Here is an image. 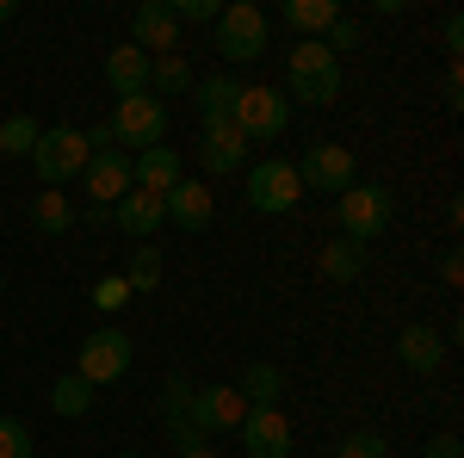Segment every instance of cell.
I'll list each match as a JSON object with an SVG mask.
<instances>
[{
	"mask_svg": "<svg viewBox=\"0 0 464 458\" xmlns=\"http://www.w3.org/2000/svg\"><path fill=\"white\" fill-rule=\"evenodd\" d=\"M285 87H291V100H304V106H334V93H341V56H328L322 37H304L285 56Z\"/></svg>",
	"mask_w": 464,
	"mask_h": 458,
	"instance_id": "cell-1",
	"label": "cell"
},
{
	"mask_svg": "<svg viewBox=\"0 0 464 458\" xmlns=\"http://www.w3.org/2000/svg\"><path fill=\"white\" fill-rule=\"evenodd\" d=\"M217 56L223 63H254L266 56V13L254 0H229L217 13Z\"/></svg>",
	"mask_w": 464,
	"mask_h": 458,
	"instance_id": "cell-2",
	"label": "cell"
},
{
	"mask_svg": "<svg viewBox=\"0 0 464 458\" xmlns=\"http://www.w3.org/2000/svg\"><path fill=\"white\" fill-rule=\"evenodd\" d=\"M391 211H396V199L384 192V186H347L341 192V205H334V217H341V236L347 242H378L384 229H391Z\"/></svg>",
	"mask_w": 464,
	"mask_h": 458,
	"instance_id": "cell-3",
	"label": "cell"
},
{
	"mask_svg": "<svg viewBox=\"0 0 464 458\" xmlns=\"http://www.w3.org/2000/svg\"><path fill=\"white\" fill-rule=\"evenodd\" d=\"M111 137H118V149L130 155H143V149H161V137H168V106L155 100V93H137V100H118V112L106 118Z\"/></svg>",
	"mask_w": 464,
	"mask_h": 458,
	"instance_id": "cell-4",
	"label": "cell"
},
{
	"mask_svg": "<svg viewBox=\"0 0 464 458\" xmlns=\"http://www.w3.org/2000/svg\"><path fill=\"white\" fill-rule=\"evenodd\" d=\"M248 205L266 217H285L304 205V180H297V168L291 161H254L248 168Z\"/></svg>",
	"mask_w": 464,
	"mask_h": 458,
	"instance_id": "cell-5",
	"label": "cell"
},
{
	"mask_svg": "<svg viewBox=\"0 0 464 458\" xmlns=\"http://www.w3.org/2000/svg\"><path fill=\"white\" fill-rule=\"evenodd\" d=\"M32 168L44 186H63V180H74L81 168H87V142H81V131L74 124H56V131H44L32 149Z\"/></svg>",
	"mask_w": 464,
	"mask_h": 458,
	"instance_id": "cell-6",
	"label": "cell"
},
{
	"mask_svg": "<svg viewBox=\"0 0 464 458\" xmlns=\"http://www.w3.org/2000/svg\"><path fill=\"white\" fill-rule=\"evenodd\" d=\"M229 118H236V131L248 142H279V131L291 124V106L279 100V87H242Z\"/></svg>",
	"mask_w": 464,
	"mask_h": 458,
	"instance_id": "cell-7",
	"label": "cell"
},
{
	"mask_svg": "<svg viewBox=\"0 0 464 458\" xmlns=\"http://www.w3.org/2000/svg\"><path fill=\"white\" fill-rule=\"evenodd\" d=\"M124 372H130V335H124V328H93V335L81 341V372H74V378L111 385V378H124Z\"/></svg>",
	"mask_w": 464,
	"mask_h": 458,
	"instance_id": "cell-8",
	"label": "cell"
},
{
	"mask_svg": "<svg viewBox=\"0 0 464 458\" xmlns=\"http://www.w3.org/2000/svg\"><path fill=\"white\" fill-rule=\"evenodd\" d=\"M186 415H192V427H198V434L211 440V434H229V427H242V422H248V396H242L236 385L192 390V409H186Z\"/></svg>",
	"mask_w": 464,
	"mask_h": 458,
	"instance_id": "cell-9",
	"label": "cell"
},
{
	"mask_svg": "<svg viewBox=\"0 0 464 458\" xmlns=\"http://www.w3.org/2000/svg\"><path fill=\"white\" fill-rule=\"evenodd\" d=\"M291 168H297L304 186H316V192H334V199H341V192L353 186V149H341V142H316V149H310L304 161H291Z\"/></svg>",
	"mask_w": 464,
	"mask_h": 458,
	"instance_id": "cell-10",
	"label": "cell"
},
{
	"mask_svg": "<svg viewBox=\"0 0 464 458\" xmlns=\"http://www.w3.org/2000/svg\"><path fill=\"white\" fill-rule=\"evenodd\" d=\"M236 434H242V453L248 458H291V422L279 415V403L248 409V422L236 427Z\"/></svg>",
	"mask_w": 464,
	"mask_h": 458,
	"instance_id": "cell-11",
	"label": "cell"
},
{
	"mask_svg": "<svg viewBox=\"0 0 464 458\" xmlns=\"http://www.w3.org/2000/svg\"><path fill=\"white\" fill-rule=\"evenodd\" d=\"M81 192L93 199V205H118L124 192H130V155L124 149H106V155H87V168H81Z\"/></svg>",
	"mask_w": 464,
	"mask_h": 458,
	"instance_id": "cell-12",
	"label": "cell"
},
{
	"mask_svg": "<svg viewBox=\"0 0 464 458\" xmlns=\"http://www.w3.org/2000/svg\"><path fill=\"white\" fill-rule=\"evenodd\" d=\"M130 44L143 50V56H168L179 50V19L168 0H143L137 13H130Z\"/></svg>",
	"mask_w": 464,
	"mask_h": 458,
	"instance_id": "cell-13",
	"label": "cell"
},
{
	"mask_svg": "<svg viewBox=\"0 0 464 458\" xmlns=\"http://www.w3.org/2000/svg\"><path fill=\"white\" fill-rule=\"evenodd\" d=\"M161 211H168V223H179V229H205V223H211V186H205V180H179V186L161 192Z\"/></svg>",
	"mask_w": 464,
	"mask_h": 458,
	"instance_id": "cell-14",
	"label": "cell"
},
{
	"mask_svg": "<svg viewBox=\"0 0 464 458\" xmlns=\"http://www.w3.org/2000/svg\"><path fill=\"white\" fill-rule=\"evenodd\" d=\"M248 161V137L236 131V118H211L205 124V168L211 174H229V168H242Z\"/></svg>",
	"mask_w": 464,
	"mask_h": 458,
	"instance_id": "cell-15",
	"label": "cell"
},
{
	"mask_svg": "<svg viewBox=\"0 0 464 458\" xmlns=\"http://www.w3.org/2000/svg\"><path fill=\"white\" fill-rule=\"evenodd\" d=\"M111 223H118L124 236H155V229L168 223V211H161V199H155V192H137V186H130V192L111 205Z\"/></svg>",
	"mask_w": 464,
	"mask_h": 458,
	"instance_id": "cell-16",
	"label": "cell"
},
{
	"mask_svg": "<svg viewBox=\"0 0 464 458\" xmlns=\"http://www.w3.org/2000/svg\"><path fill=\"white\" fill-rule=\"evenodd\" d=\"M106 81L118 100H137V93H149V56L137 50V44H118L106 56Z\"/></svg>",
	"mask_w": 464,
	"mask_h": 458,
	"instance_id": "cell-17",
	"label": "cell"
},
{
	"mask_svg": "<svg viewBox=\"0 0 464 458\" xmlns=\"http://www.w3.org/2000/svg\"><path fill=\"white\" fill-rule=\"evenodd\" d=\"M130 186L161 199L168 186H179V155L174 149H143V155H130Z\"/></svg>",
	"mask_w": 464,
	"mask_h": 458,
	"instance_id": "cell-18",
	"label": "cell"
},
{
	"mask_svg": "<svg viewBox=\"0 0 464 458\" xmlns=\"http://www.w3.org/2000/svg\"><path fill=\"white\" fill-rule=\"evenodd\" d=\"M149 93H155V100H174V93H192V63H186V50H168V56H149Z\"/></svg>",
	"mask_w": 464,
	"mask_h": 458,
	"instance_id": "cell-19",
	"label": "cell"
},
{
	"mask_svg": "<svg viewBox=\"0 0 464 458\" xmlns=\"http://www.w3.org/2000/svg\"><path fill=\"white\" fill-rule=\"evenodd\" d=\"M396 359H402L409 372H433V365L446 359V347H440V335H433V328L415 322V328H402V335H396Z\"/></svg>",
	"mask_w": 464,
	"mask_h": 458,
	"instance_id": "cell-20",
	"label": "cell"
},
{
	"mask_svg": "<svg viewBox=\"0 0 464 458\" xmlns=\"http://www.w3.org/2000/svg\"><path fill=\"white\" fill-rule=\"evenodd\" d=\"M192 100H198V112H205V124H211V118H229V112H236V100H242V81H229V74L192 81Z\"/></svg>",
	"mask_w": 464,
	"mask_h": 458,
	"instance_id": "cell-21",
	"label": "cell"
},
{
	"mask_svg": "<svg viewBox=\"0 0 464 458\" xmlns=\"http://www.w3.org/2000/svg\"><path fill=\"white\" fill-rule=\"evenodd\" d=\"M32 223L44 229V236H63V229L74 223V205L63 199V186H44V192L32 199Z\"/></svg>",
	"mask_w": 464,
	"mask_h": 458,
	"instance_id": "cell-22",
	"label": "cell"
},
{
	"mask_svg": "<svg viewBox=\"0 0 464 458\" xmlns=\"http://www.w3.org/2000/svg\"><path fill=\"white\" fill-rule=\"evenodd\" d=\"M279 19L297 25V32H328V25L341 19V6H334V0H285V6H279Z\"/></svg>",
	"mask_w": 464,
	"mask_h": 458,
	"instance_id": "cell-23",
	"label": "cell"
},
{
	"mask_svg": "<svg viewBox=\"0 0 464 458\" xmlns=\"http://www.w3.org/2000/svg\"><path fill=\"white\" fill-rule=\"evenodd\" d=\"M242 396H248V409H260V403H279V390H285V378H279V365H266V359H254L248 372H242Z\"/></svg>",
	"mask_w": 464,
	"mask_h": 458,
	"instance_id": "cell-24",
	"label": "cell"
},
{
	"mask_svg": "<svg viewBox=\"0 0 464 458\" xmlns=\"http://www.w3.org/2000/svg\"><path fill=\"white\" fill-rule=\"evenodd\" d=\"M322 273H328V279H359V273H365V248L359 242H347V236H341V242H328L322 248Z\"/></svg>",
	"mask_w": 464,
	"mask_h": 458,
	"instance_id": "cell-25",
	"label": "cell"
},
{
	"mask_svg": "<svg viewBox=\"0 0 464 458\" xmlns=\"http://www.w3.org/2000/svg\"><path fill=\"white\" fill-rule=\"evenodd\" d=\"M50 409H56V415H87V409H93V385H87V378H56V390H50Z\"/></svg>",
	"mask_w": 464,
	"mask_h": 458,
	"instance_id": "cell-26",
	"label": "cell"
},
{
	"mask_svg": "<svg viewBox=\"0 0 464 458\" xmlns=\"http://www.w3.org/2000/svg\"><path fill=\"white\" fill-rule=\"evenodd\" d=\"M37 137H44V131H37L32 118H6V124H0V155H32Z\"/></svg>",
	"mask_w": 464,
	"mask_h": 458,
	"instance_id": "cell-27",
	"label": "cell"
},
{
	"mask_svg": "<svg viewBox=\"0 0 464 458\" xmlns=\"http://www.w3.org/2000/svg\"><path fill=\"white\" fill-rule=\"evenodd\" d=\"M124 285H130V297H137V291H155V285H161V254H155V248H143V254L130 260Z\"/></svg>",
	"mask_w": 464,
	"mask_h": 458,
	"instance_id": "cell-28",
	"label": "cell"
},
{
	"mask_svg": "<svg viewBox=\"0 0 464 458\" xmlns=\"http://www.w3.org/2000/svg\"><path fill=\"white\" fill-rule=\"evenodd\" d=\"M334 458H391V440H384V434H372V427H359V434L341 440V453H334Z\"/></svg>",
	"mask_w": 464,
	"mask_h": 458,
	"instance_id": "cell-29",
	"label": "cell"
},
{
	"mask_svg": "<svg viewBox=\"0 0 464 458\" xmlns=\"http://www.w3.org/2000/svg\"><path fill=\"white\" fill-rule=\"evenodd\" d=\"M0 458H32V427L0 415Z\"/></svg>",
	"mask_w": 464,
	"mask_h": 458,
	"instance_id": "cell-30",
	"label": "cell"
},
{
	"mask_svg": "<svg viewBox=\"0 0 464 458\" xmlns=\"http://www.w3.org/2000/svg\"><path fill=\"white\" fill-rule=\"evenodd\" d=\"M93 304H100V310H124V304H130V285H124V273H111V279L93 285Z\"/></svg>",
	"mask_w": 464,
	"mask_h": 458,
	"instance_id": "cell-31",
	"label": "cell"
},
{
	"mask_svg": "<svg viewBox=\"0 0 464 458\" xmlns=\"http://www.w3.org/2000/svg\"><path fill=\"white\" fill-rule=\"evenodd\" d=\"M168 6H174V19H192V25H217V13H223L217 0H168Z\"/></svg>",
	"mask_w": 464,
	"mask_h": 458,
	"instance_id": "cell-32",
	"label": "cell"
},
{
	"mask_svg": "<svg viewBox=\"0 0 464 458\" xmlns=\"http://www.w3.org/2000/svg\"><path fill=\"white\" fill-rule=\"evenodd\" d=\"M359 44V25L353 19H334V25H328V37H322V50H328V56H334V50H353Z\"/></svg>",
	"mask_w": 464,
	"mask_h": 458,
	"instance_id": "cell-33",
	"label": "cell"
},
{
	"mask_svg": "<svg viewBox=\"0 0 464 458\" xmlns=\"http://www.w3.org/2000/svg\"><path fill=\"white\" fill-rule=\"evenodd\" d=\"M428 458H459V434H440V440L428 446Z\"/></svg>",
	"mask_w": 464,
	"mask_h": 458,
	"instance_id": "cell-34",
	"label": "cell"
},
{
	"mask_svg": "<svg viewBox=\"0 0 464 458\" xmlns=\"http://www.w3.org/2000/svg\"><path fill=\"white\" fill-rule=\"evenodd\" d=\"M446 106H464V74L459 69L446 74Z\"/></svg>",
	"mask_w": 464,
	"mask_h": 458,
	"instance_id": "cell-35",
	"label": "cell"
},
{
	"mask_svg": "<svg viewBox=\"0 0 464 458\" xmlns=\"http://www.w3.org/2000/svg\"><path fill=\"white\" fill-rule=\"evenodd\" d=\"M446 50H464V19H459V13L446 19Z\"/></svg>",
	"mask_w": 464,
	"mask_h": 458,
	"instance_id": "cell-36",
	"label": "cell"
},
{
	"mask_svg": "<svg viewBox=\"0 0 464 458\" xmlns=\"http://www.w3.org/2000/svg\"><path fill=\"white\" fill-rule=\"evenodd\" d=\"M179 458H217V453H211V446H192V453H179Z\"/></svg>",
	"mask_w": 464,
	"mask_h": 458,
	"instance_id": "cell-37",
	"label": "cell"
},
{
	"mask_svg": "<svg viewBox=\"0 0 464 458\" xmlns=\"http://www.w3.org/2000/svg\"><path fill=\"white\" fill-rule=\"evenodd\" d=\"M13 13H19V6H13V0H0V25H6V19H13Z\"/></svg>",
	"mask_w": 464,
	"mask_h": 458,
	"instance_id": "cell-38",
	"label": "cell"
},
{
	"mask_svg": "<svg viewBox=\"0 0 464 458\" xmlns=\"http://www.w3.org/2000/svg\"><path fill=\"white\" fill-rule=\"evenodd\" d=\"M118 458H137V453H118Z\"/></svg>",
	"mask_w": 464,
	"mask_h": 458,
	"instance_id": "cell-39",
	"label": "cell"
},
{
	"mask_svg": "<svg viewBox=\"0 0 464 458\" xmlns=\"http://www.w3.org/2000/svg\"><path fill=\"white\" fill-rule=\"evenodd\" d=\"M0 291H6V285H0Z\"/></svg>",
	"mask_w": 464,
	"mask_h": 458,
	"instance_id": "cell-40",
	"label": "cell"
}]
</instances>
